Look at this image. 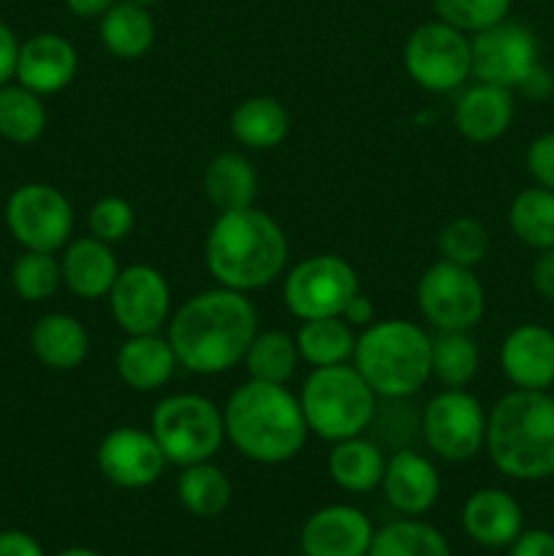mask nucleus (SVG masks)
I'll list each match as a JSON object with an SVG mask.
<instances>
[{
  "label": "nucleus",
  "mask_w": 554,
  "mask_h": 556,
  "mask_svg": "<svg viewBox=\"0 0 554 556\" xmlns=\"http://www.w3.org/2000/svg\"><path fill=\"white\" fill-rule=\"evenodd\" d=\"M47 130L41 96L22 85L0 87V136L14 144H33Z\"/></svg>",
  "instance_id": "nucleus-35"
},
{
  "label": "nucleus",
  "mask_w": 554,
  "mask_h": 556,
  "mask_svg": "<svg viewBox=\"0 0 554 556\" xmlns=\"http://www.w3.org/2000/svg\"><path fill=\"white\" fill-rule=\"evenodd\" d=\"M223 421L228 443L259 465H286L302 454L310 434L299 396L286 383L237 386L223 407Z\"/></svg>",
  "instance_id": "nucleus-3"
},
{
  "label": "nucleus",
  "mask_w": 554,
  "mask_h": 556,
  "mask_svg": "<svg viewBox=\"0 0 554 556\" xmlns=\"http://www.w3.org/2000/svg\"><path fill=\"white\" fill-rule=\"evenodd\" d=\"M130 3H141V5H152V3H158V0H130Z\"/></svg>",
  "instance_id": "nucleus-49"
},
{
  "label": "nucleus",
  "mask_w": 554,
  "mask_h": 556,
  "mask_svg": "<svg viewBox=\"0 0 554 556\" xmlns=\"http://www.w3.org/2000/svg\"><path fill=\"white\" fill-rule=\"evenodd\" d=\"M30 348L38 362L58 372H68L85 364L90 353L87 329L68 313H49L33 326Z\"/></svg>",
  "instance_id": "nucleus-24"
},
{
  "label": "nucleus",
  "mask_w": 554,
  "mask_h": 556,
  "mask_svg": "<svg viewBox=\"0 0 554 556\" xmlns=\"http://www.w3.org/2000/svg\"><path fill=\"white\" fill-rule=\"evenodd\" d=\"M231 136L248 150H272L282 144L291 130V114L277 98L253 96L244 98L228 119Z\"/></svg>",
  "instance_id": "nucleus-27"
},
{
  "label": "nucleus",
  "mask_w": 554,
  "mask_h": 556,
  "mask_svg": "<svg viewBox=\"0 0 554 556\" xmlns=\"http://www.w3.org/2000/svg\"><path fill=\"white\" fill-rule=\"evenodd\" d=\"M259 334V309L248 293L210 288L190 296L168 318V345L179 367L196 375H221L242 364Z\"/></svg>",
  "instance_id": "nucleus-1"
},
{
  "label": "nucleus",
  "mask_w": 554,
  "mask_h": 556,
  "mask_svg": "<svg viewBox=\"0 0 554 556\" xmlns=\"http://www.w3.org/2000/svg\"><path fill=\"white\" fill-rule=\"evenodd\" d=\"M0 556H43V548L27 532L5 530L0 532Z\"/></svg>",
  "instance_id": "nucleus-45"
},
{
  "label": "nucleus",
  "mask_w": 554,
  "mask_h": 556,
  "mask_svg": "<svg viewBox=\"0 0 554 556\" xmlns=\"http://www.w3.org/2000/svg\"><path fill=\"white\" fill-rule=\"evenodd\" d=\"M5 226L25 250L58 253L74 233V206L54 185L27 182L5 201Z\"/></svg>",
  "instance_id": "nucleus-12"
},
{
  "label": "nucleus",
  "mask_w": 554,
  "mask_h": 556,
  "mask_svg": "<svg viewBox=\"0 0 554 556\" xmlns=\"http://www.w3.org/2000/svg\"><path fill=\"white\" fill-rule=\"evenodd\" d=\"M150 432L166 462L177 467L210 462L226 443L223 410L201 394H172L158 402Z\"/></svg>",
  "instance_id": "nucleus-7"
},
{
  "label": "nucleus",
  "mask_w": 554,
  "mask_h": 556,
  "mask_svg": "<svg viewBox=\"0 0 554 556\" xmlns=\"http://www.w3.org/2000/svg\"><path fill=\"white\" fill-rule=\"evenodd\" d=\"M508 556H554V532L527 530L508 546Z\"/></svg>",
  "instance_id": "nucleus-42"
},
{
  "label": "nucleus",
  "mask_w": 554,
  "mask_h": 556,
  "mask_svg": "<svg viewBox=\"0 0 554 556\" xmlns=\"http://www.w3.org/2000/svg\"><path fill=\"white\" fill-rule=\"evenodd\" d=\"M416 304L435 331H470L487 309V291L476 271L440 258L418 277Z\"/></svg>",
  "instance_id": "nucleus-10"
},
{
  "label": "nucleus",
  "mask_w": 554,
  "mask_h": 556,
  "mask_svg": "<svg viewBox=\"0 0 554 556\" xmlns=\"http://www.w3.org/2000/svg\"><path fill=\"white\" fill-rule=\"evenodd\" d=\"M250 380L261 383H288L297 372L299 348L297 337L286 331H259L250 342L248 353L242 358Z\"/></svg>",
  "instance_id": "nucleus-34"
},
{
  "label": "nucleus",
  "mask_w": 554,
  "mask_h": 556,
  "mask_svg": "<svg viewBox=\"0 0 554 556\" xmlns=\"http://www.w3.org/2000/svg\"><path fill=\"white\" fill-rule=\"evenodd\" d=\"M373 521L353 505H326L304 521L299 546L304 556H367Z\"/></svg>",
  "instance_id": "nucleus-16"
},
{
  "label": "nucleus",
  "mask_w": 554,
  "mask_h": 556,
  "mask_svg": "<svg viewBox=\"0 0 554 556\" xmlns=\"http://www.w3.org/2000/svg\"><path fill=\"white\" fill-rule=\"evenodd\" d=\"M96 462L101 476L119 489L152 486L168 465L152 432L141 427H117L103 434Z\"/></svg>",
  "instance_id": "nucleus-15"
},
{
  "label": "nucleus",
  "mask_w": 554,
  "mask_h": 556,
  "mask_svg": "<svg viewBox=\"0 0 554 556\" xmlns=\"http://www.w3.org/2000/svg\"><path fill=\"white\" fill-rule=\"evenodd\" d=\"M353 367L378 400H407L432 378V337L413 320H375L356 337Z\"/></svg>",
  "instance_id": "nucleus-5"
},
{
  "label": "nucleus",
  "mask_w": 554,
  "mask_h": 556,
  "mask_svg": "<svg viewBox=\"0 0 554 556\" xmlns=\"http://www.w3.org/2000/svg\"><path fill=\"white\" fill-rule=\"evenodd\" d=\"M177 497L188 514L199 519H215L231 505L234 486L226 472L210 459L182 467L177 478Z\"/></svg>",
  "instance_id": "nucleus-29"
},
{
  "label": "nucleus",
  "mask_w": 554,
  "mask_h": 556,
  "mask_svg": "<svg viewBox=\"0 0 554 556\" xmlns=\"http://www.w3.org/2000/svg\"><path fill=\"white\" fill-rule=\"evenodd\" d=\"M299 358L310 367H335V364H348L356 348V334L351 326L335 315V318H315L302 320L297 334Z\"/></svg>",
  "instance_id": "nucleus-30"
},
{
  "label": "nucleus",
  "mask_w": 554,
  "mask_h": 556,
  "mask_svg": "<svg viewBox=\"0 0 554 556\" xmlns=\"http://www.w3.org/2000/svg\"><path fill=\"white\" fill-rule=\"evenodd\" d=\"M101 43L109 54L119 60H136L147 54L155 43V22L150 11L141 3L117 0L106 14L101 16Z\"/></svg>",
  "instance_id": "nucleus-28"
},
{
  "label": "nucleus",
  "mask_w": 554,
  "mask_h": 556,
  "mask_svg": "<svg viewBox=\"0 0 554 556\" xmlns=\"http://www.w3.org/2000/svg\"><path fill=\"white\" fill-rule=\"evenodd\" d=\"M206 271L217 286L250 293L272 286L288 264V237L264 210L221 212L204 242Z\"/></svg>",
  "instance_id": "nucleus-2"
},
{
  "label": "nucleus",
  "mask_w": 554,
  "mask_h": 556,
  "mask_svg": "<svg viewBox=\"0 0 554 556\" xmlns=\"http://www.w3.org/2000/svg\"><path fill=\"white\" fill-rule=\"evenodd\" d=\"M307 429L329 443L358 438L378 413V394L353 364L313 367L299 394Z\"/></svg>",
  "instance_id": "nucleus-6"
},
{
  "label": "nucleus",
  "mask_w": 554,
  "mask_h": 556,
  "mask_svg": "<svg viewBox=\"0 0 554 556\" xmlns=\"http://www.w3.org/2000/svg\"><path fill=\"white\" fill-rule=\"evenodd\" d=\"M500 367L516 389L546 391L554 383V329L516 326L500 348Z\"/></svg>",
  "instance_id": "nucleus-18"
},
{
  "label": "nucleus",
  "mask_w": 554,
  "mask_h": 556,
  "mask_svg": "<svg viewBox=\"0 0 554 556\" xmlns=\"http://www.w3.org/2000/svg\"><path fill=\"white\" fill-rule=\"evenodd\" d=\"M16 58H20V41H16L14 30L0 22V87L14 79Z\"/></svg>",
  "instance_id": "nucleus-43"
},
{
  "label": "nucleus",
  "mask_w": 554,
  "mask_h": 556,
  "mask_svg": "<svg viewBox=\"0 0 554 556\" xmlns=\"http://www.w3.org/2000/svg\"><path fill=\"white\" fill-rule=\"evenodd\" d=\"M79 58L68 38L60 33H38L20 43L16 58V81L38 96H52L74 81Z\"/></svg>",
  "instance_id": "nucleus-17"
},
{
  "label": "nucleus",
  "mask_w": 554,
  "mask_h": 556,
  "mask_svg": "<svg viewBox=\"0 0 554 556\" xmlns=\"http://www.w3.org/2000/svg\"><path fill=\"white\" fill-rule=\"evenodd\" d=\"M136 223L134 206L128 204L119 195H103L96 204L90 206V215H87V226H90V237L101 239V242L114 244L123 242L130 237Z\"/></svg>",
  "instance_id": "nucleus-39"
},
{
  "label": "nucleus",
  "mask_w": 554,
  "mask_h": 556,
  "mask_svg": "<svg viewBox=\"0 0 554 556\" xmlns=\"http://www.w3.org/2000/svg\"><path fill=\"white\" fill-rule=\"evenodd\" d=\"M516 114L514 90L498 85H478L467 87L454 103V125L467 141L473 144H489L505 136Z\"/></svg>",
  "instance_id": "nucleus-21"
},
{
  "label": "nucleus",
  "mask_w": 554,
  "mask_h": 556,
  "mask_svg": "<svg viewBox=\"0 0 554 556\" xmlns=\"http://www.w3.org/2000/svg\"><path fill=\"white\" fill-rule=\"evenodd\" d=\"M342 320H345L348 326H362V329H367L369 324H375V304H373V299L367 296V293H362L358 291L356 296L351 299V302L345 304V309H342V315H340Z\"/></svg>",
  "instance_id": "nucleus-46"
},
{
  "label": "nucleus",
  "mask_w": 554,
  "mask_h": 556,
  "mask_svg": "<svg viewBox=\"0 0 554 556\" xmlns=\"http://www.w3.org/2000/svg\"><path fill=\"white\" fill-rule=\"evenodd\" d=\"M489 459L516 481L554 476V396L546 391L516 389L487 413Z\"/></svg>",
  "instance_id": "nucleus-4"
},
{
  "label": "nucleus",
  "mask_w": 554,
  "mask_h": 556,
  "mask_svg": "<svg viewBox=\"0 0 554 556\" xmlns=\"http://www.w3.org/2000/svg\"><path fill=\"white\" fill-rule=\"evenodd\" d=\"M402 63L421 90L454 92L473 76L470 38L443 20L424 22L407 36Z\"/></svg>",
  "instance_id": "nucleus-8"
},
{
  "label": "nucleus",
  "mask_w": 554,
  "mask_h": 556,
  "mask_svg": "<svg viewBox=\"0 0 554 556\" xmlns=\"http://www.w3.org/2000/svg\"><path fill=\"white\" fill-rule=\"evenodd\" d=\"M438 250L445 261H451V264L476 269L489 253L487 226H483L481 220H476V217H454V220L445 223L443 231H440Z\"/></svg>",
  "instance_id": "nucleus-37"
},
{
  "label": "nucleus",
  "mask_w": 554,
  "mask_h": 556,
  "mask_svg": "<svg viewBox=\"0 0 554 556\" xmlns=\"http://www.w3.org/2000/svg\"><path fill=\"white\" fill-rule=\"evenodd\" d=\"M367 556H451V546L438 527L407 516L375 530Z\"/></svg>",
  "instance_id": "nucleus-31"
},
{
  "label": "nucleus",
  "mask_w": 554,
  "mask_h": 556,
  "mask_svg": "<svg viewBox=\"0 0 554 556\" xmlns=\"http://www.w3.org/2000/svg\"><path fill=\"white\" fill-rule=\"evenodd\" d=\"M438 20L462 33H481L508 16L511 0H432Z\"/></svg>",
  "instance_id": "nucleus-38"
},
{
  "label": "nucleus",
  "mask_w": 554,
  "mask_h": 556,
  "mask_svg": "<svg viewBox=\"0 0 554 556\" xmlns=\"http://www.w3.org/2000/svg\"><path fill=\"white\" fill-rule=\"evenodd\" d=\"M60 269H63V282L68 291L87 302L109 296L119 275L112 244L96 237L74 239L60 258Z\"/></svg>",
  "instance_id": "nucleus-22"
},
{
  "label": "nucleus",
  "mask_w": 554,
  "mask_h": 556,
  "mask_svg": "<svg viewBox=\"0 0 554 556\" xmlns=\"http://www.w3.org/2000/svg\"><path fill=\"white\" fill-rule=\"evenodd\" d=\"M481 367V351L467 331H435L432 378L443 389H465Z\"/></svg>",
  "instance_id": "nucleus-33"
},
{
  "label": "nucleus",
  "mask_w": 554,
  "mask_h": 556,
  "mask_svg": "<svg viewBox=\"0 0 554 556\" xmlns=\"http://www.w3.org/2000/svg\"><path fill=\"white\" fill-rule=\"evenodd\" d=\"M259 174L242 152H221L204 168V195L215 210L231 212L255 204Z\"/></svg>",
  "instance_id": "nucleus-25"
},
{
  "label": "nucleus",
  "mask_w": 554,
  "mask_h": 556,
  "mask_svg": "<svg viewBox=\"0 0 554 556\" xmlns=\"http://www.w3.org/2000/svg\"><path fill=\"white\" fill-rule=\"evenodd\" d=\"M462 530L483 548H508L525 532V514L505 489H478L462 505Z\"/></svg>",
  "instance_id": "nucleus-19"
},
{
  "label": "nucleus",
  "mask_w": 554,
  "mask_h": 556,
  "mask_svg": "<svg viewBox=\"0 0 554 556\" xmlns=\"http://www.w3.org/2000/svg\"><path fill=\"white\" fill-rule=\"evenodd\" d=\"M117 0H65L68 11L79 20H96V16L106 14Z\"/></svg>",
  "instance_id": "nucleus-47"
},
{
  "label": "nucleus",
  "mask_w": 554,
  "mask_h": 556,
  "mask_svg": "<svg viewBox=\"0 0 554 556\" xmlns=\"http://www.w3.org/2000/svg\"><path fill=\"white\" fill-rule=\"evenodd\" d=\"M54 556H103L98 552H92V548H81V546H74V548H65V552L54 554Z\"/></svg>",
  "instance_id": "nucleus-48"
},
{
  "label": "nucleus",
  "mask_w": 554,
  "mask_h": 556,
  "mask_svg": "<svg viewBox=\"0 0 554 556\" xmlns=\"http://www.w3.org/2000/svg\"><path fill=\"white\" fill-rule=\"evenodd\" d=\"M11 282L25 302H47L58 293L60 282H63V269H60V261L54 258V253L25 250L14 261Z\"/></svg>",
  "instance_id": "nucleus-36"
},
{
  "label": "nucleus",
  "mask_w": 554,
  "mask_h": 556,
  "mask_svg": "<svg viewBox=\"0 0 554 556\" xmlns=\"http://www.w3.org/2000/svg\"><path fill=\"white\" fill-rule=\"evenodd\" d=\"M362 291L358 275L342 255L320 253L299 261L282 282V299L293 318L315 320L342 315L345 304Z\"/></svg>",
  "instance_id": "nucleus-9"
},
{
  "label": "nucleus",
  "mask_w": 554,
  "mask_h": 556,
  "mask_svg": "<svg viewBox=\"0 0 554 556\" xmlns=\"http://www.w3.org/2000/svg\"><path fill=\"white\" fill-rule=\"evenodd\" d=\"M552 329H554V326H552Z\"/></svg>",
  "instance_id": "nucleus-51"
},
{
  "label": "nucleus",
  "mask_w": 554,
  "mask_h": 556,
  "mask_svg": "<svg viewBox=\"0 0 554 556\" xmlns=\"http://www.w3.org/2000/svg\"><path fill=\"white\" fill-rule=\"evenodd\" d=\"M530 3H541V0H530Z\"/></svg>",
  "instance_id": "nucleus-50"
},
{
  "label": "nucleus",
  "mask_w": 554,
  "mask_h": 556,
  "mask_svg": "<svg viewBox=\"0 0 554 556\" xmlns=\"http://www.w3.org/2000/svg\"><path fill=\"white\" fill-rule=\"evenodd\" d=\"M532 288L541 293L543 299H552L554 302V248L541 250V255L532 264Z\"/></svg>",
  "instance_id": "nucleus-44"
},
{
  "label": "nucleus",
  "mask_w": 554,
  "mask_h": 556,
  "mask_svg": "<svg viewBox=\"0 0 554 556\" xmlns=\"http://www.w3.org/2000/svg\"><path fill=\"white\" fill-rule=\"evenodd\" d=\"M424 443L445 462H467L487 443V410L465 389H443L421 413Z\"/></svg>",
  "instance_id": "nucleus-11"
},
{
  "label": "nucleus",
  "mask_w": 554,
  "mask_h": 556,
  "mask_svg": "<svg viewBox=\"0 0 554 556\" xmlns=\"http://www.w3.org/2000/svg\"><path fill=\"white\" fill-rule=\"evenodd\" d=\"M527 172L536 179L541 188L554 190V130L538 136L530 147H527Z\"/></svg>",
  "instance_id": "nucleus-40"
},
{
  "label": "nucleus",
  "mask_w": 554,
  "mask_h": 556,
  "mask_svg": "<svg viewBox=\"0 0 554 556\" xmlns=\"http://www.w3.org/2000/svg\"><path fill=\"white\" fill-rule=\"evenodd\" d=\"M109 307L125 334H155L172 318V288L155 266L130 264L119 269Z\"/></svg>",
  "instance_id": "nucleus-13"
},
{
  "label": "nucleus",
  "mask_w": 554,
  "mask_h": 556,
  "mask_svg": "<svg viewBox=\"0 0 554 556\" xmlns=\"http://www.w3.org/2000/svg\"><path fill=\"white\" fill-rule=\"evenodd\" d=\"M516 90H519V96H525L527 101H536V103L546 101V98L554 96V74L546 68V65L536 63L530 68V74L519 81Z\"/></svg>",
  "instance_id": "nucleus-41"
},
{
  "label": "nucleus",
  "mask_w": 554,
  "mask_h": 556,
  "mask_svg": "<svg viewBox=\"0 0 554 556\" xmlns=\"http://www.w3.org/2000/svg\"><path fill=\"white\" fill-rule=\"evenodd\" d=\"M386 472V456L378 443L358 438L340 440L329 451V476L342 492L364 494L380 489Z\"/></svg>",
  "instance_id": "nucleus-26"
},
{
  "label": "nucleus",
  "mask_w": 554,
  "mask_h": 556,
  "mask_svg": "<svg viewBox=\"0 0 554 556\" xmlns=\"http://www.w3.org/2000/svg\"><path fill=\"white\" fill-rule=\"evenodd\" d=\"M508 226L527 248H554V190L541 185L521 190L508 206Z\"/></svg>",
  "instance_id": "nucleus-32"
},
{
  "label": "nucleus",
  "mask_w": 554,
  "mask_h": 556,
  "mask_svg": "<svg viewBox=\"0 0 554 556\" xmlns=\"http://www.w3.org/2000/svg\"><path fill=\"white\" fill-rule=\"evenodd\" d=\"M114 369L128 389L147 394V391L163 389L174 378L177 356L166 337L158 331L155 334H128V340L117 348Z\"/></svg>",
  "instance_id": "nucleus-23"
},
{
  "label": "nucleus",
  "mask_w": 554,
  "mask_h": 556,
  "mask_svg": "<svg viewBox=\"0 0 554 556\" xmlns=\"http://www.w3.org/2000/svg\"><path fill=\"white\" fill-rule=\"evenodd\" d=\"M380 489L391 508L400 510L402 516H421L440 497L438 467L418 451L402 448L386 459Z\"/></svg>",
  "instance_id": "nucleus-20"
},
{
  "label": "nucleus",
  "mask_w": 554,
  "mask_h": 556,
  "mask_svg": "<svg viewBox=\"0 0 554 556\" xmlns=\"http://www.w3.org/2000/svg\"><path fill=\"white\" fill-rule=\"evenodd\" d=\"M473 76L487 85L516 90L538 63V38L519 22H498L470 38Z\"/></svg>",
  "instance_id": "nucleus-14"
}]
</instances>
